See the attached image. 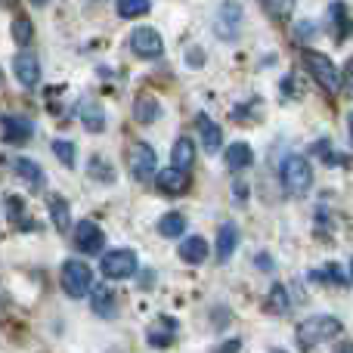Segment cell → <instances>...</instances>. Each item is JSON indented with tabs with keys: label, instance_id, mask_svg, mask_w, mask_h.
<instances>
[{
	"label": "cell",
	"instance_id": "cell-3",
	"mask_svg": "<svg viewBox=\"0 0 353 353\" xmlns=\"http://www.w3.org/2000/svg\"><path fill=\"white\" fill-rule=\"evenodd\" d=\"M304 65H307V72L313 74V81L323 84L329 93L341 90V74H338L335 62H332L329 56L316 53V50H304Z\"/></svg>",
	"mask_w": 353,
	"mask_h": 353
},
{
	"label": "cell",
	"instance_id": "cell-14",
	"mask_svg": "<svg viewBox=\"0 0 353 353\" xmlns=\"http://www.w3.org/2000/svg\"><path fill=\"white\" fill-rule=\"evenodd\" d=\"M195 124H199V137H201V146H205V152H217L220 143H223V134H220V128L205 115V112L195 118Z\"/></svg>",
	"mask_w": 353,
	"mask_h": 353
},
{
	"label": "cell",
	"instance_id": "cell-20",
	"mask_svg": "<svg viewBox=\"0 0 353 353\" xmlns=\"http://www.w3.org/2000/svg\"><path fill=\"white\" fill-rule=\"evenodd\" d=\"M16 174L22 176L25 183H28L31 189H41L43 186V171L41 168H37V161H31V159H16Z\"/></svg>",
	"mask_w": 353,
	"mask_h": 353
},
{
	"label": "cell",
	"instance_id": "cell-4",
	"mask_svg": "<svg viewBox=\"0 0 353 353\" xmlns=\"http://www.w3.org/2000/svg\"><path fill=\"white\" fill-rule=\"evenodd\" d=\"M93 285V273L84 261H65L62 267V288L68 298H84Z\"/></svg>",
	"mask_w": 353,
	"mask_h": 353
},
{
	"label": "cell",
	"instance_id": "cell-40",
	"mask_svg": "<svg viewBox=\"0 0 353 353\" xmlns=\"http://www.w3.org/2000/svg\"><path fill=\"white\" fill-rule=\"evenodd\" d=\"M350 279H353V261H350Z\"/></svg>",
	"mask_w": 353,
	"mask_h": 353
},
{
	"label": "cell",
	"instance_id": "cell-36",
	"mask_svg": "<svg viewBox=\"0 0 353 353\" xmlns=\"http://www.w3.org/2000/svg\"><path fill=\"white\" fill-rule=\"evenodd\" d=\"M335 353H353V344H338Z\"/></svg>",
	"mask_w": 353,
	"mask_h": 353
},
{
	"label": "cell",
	"instance_id": "cell-38",
	"mask_svg": "<svg viewBox=\"0 0 353 353\" xmlns=\"http://www.w3.org/2000/svg\"><path fill=\"white\" fill-rule=\"evenodd\" d=\"M31 3H37V6H41V3H47V0H31Z\"/></svg>",
	"mask_w": 353,
	"mask_h": 353
},
{
	"label": "cell",
	"instance_id": "cell-34",
	"mask_svg": "<svg viewBox=\"0 0 353 353\" xmlns=\"http://www.w3.org/2000/svg\"><path fill=\"white\" fill-rule=\"evenodd\" d=\"M217 353H239V341H236V338H232V341H226V344H223V347H220Z\"/></svg>",
	"mask_w": 353,
	"mask_h": 353
},
{
	"label": "cell",
	"instance_id": "cell-37",
	"mask_svg": "<svg viewBox=\"0 0 353 353\" xmlns=\"http://www.w3.org/2000/svg\"><path fill=\"white\" fill-rule=\"evenodd\" d=\"M257 261H261V270H270V257H267V254H261Z\"/></svg>",
	"mask_w": 353,
	"mask_h": 353
},
{
	"label": "cell",
	"instance_id": "cell-33",
	"mask_svg": "<svg viewBox=\"0 0 353 353\" xmlns=\"http://www.w3.org/2000/svg\"><path fill=\"white\" fill-rule=\"evenodd\" d=\"M201 59H205V53H201V50H192V53H189V65H201Z\"/></svg>",
	"mask_w": 353,
	"mask_h": 353
},
{
	"label": "cell",
	"instance_id": "cell-30",
	"mask_svg": "<svg viewBox=\"0 0 353 353\" xmlns=\"http://www.w3.org/2000/svg\"><path fill=\"white\" fill-rule=\"evenodd\" d=\"M53 152H56V159H59L65 168H72V165H74V143L56 140V143H53Z\"/></svg>",
	"mask_w": 353,
	"mask_h": 353
},
{
	"label": "cell",
	"instance_id": "cell-16",
	"mask_svg": "<svg viewBox=\"0 0 353 353\" xmlns=\"http://www.w3.org/2000/svg\"><path fill=\"white\" fill-rule=\"evenodd\" d=\"M171 161H174V168H180V171H192V165H195V146H192V140L189 137H180V140L174 143V149H171Z\"/></svg>",
	"mask_w": 353,
	"mask_h": 353
},
{
	"label": "cell",
	"instance_id": "cell-29",
	"mask_svg": "<svg viewBox=\"0 0 353 353\" xmlns=\"http://www.w3.org/2000/svg\"><path fill=\"white\" fill-rule=\"evenodd\" d=\"M90 176H93V180H105V183H112V180H115V171H112V168L105 165V159L93 155V159H90Z\"/></svg>",
	"mask_w": 353,
	"mask_h": 353
},
{
	"label": "cell",
	"instance_id": "cell-9",
	"mask_svg": "<svg viewBox=\"0 0 353 353\" xmlns=\"http://www.w3.org/2000/svg\"><path fill=\"white\" fill-rule=\"evenodd\" d=\"M239 25H242V6H239V0H223L220 16H217V31L226 37V41H236Z\"/></svg>",
	"mask_w": 353,
	"mask_h": 353
},
{
	"label": "cell",
	"instance_id": "cell-5",
	"mask_svg": "<svg viewBox=\"0 0 353 353\" xmlns=\"http://www.w3.org/2000/svg\"><path fill=\"white\" fill-rule=\"evenodd\" d=\"M128 165H130V174L137 176L140 183H149L152 176H159V171H155V149L149 146V143H134L128 152Z\"/></svg>",
	"mask_w": 353,
	"mask_h": 353
},
{
	"label": "cell",
	"instance_id": "cell-27",
	"mask_svg": "<svg viewBox=\"0 0 353 353\" xmlns=\"http://www.w3.org/2000/svg\"><path fill=\"white\" fill-rule=\"evenodd\" d=\"M6 217H10V223H16V226L25 223V201L19 199V195H6Z\"/></svg>",
	"mask_w": 353,
	"mask_h": 353
},
{
	"label": "cell",
	"instance_id": "cell-8",
	"mask_svg": "<svg viewBox=\"0 0 353 353\" xmlns=\"http://www.w3.org/2000/svg\"><path fill=\"white\" fill-rule=\"evenodd\" d=\"M130 50H134L137 56H143V59H159V56L165 53V43H161L155 28H137L134 34H130Z\"/></svg>",
	"mask_w": 353,
	"mask_h": 353
},
{
	"label": "cell",
	"instance_id": "cell-32",
	"mask_svg": "<svg viewBox=\"0 0 353 353\" xmlns=\"http://www.w3.org/2000/svg\"><path fill=\"white\" fill-rule=\"evenodd\" d=\"M313 279H332L335 285H344V276L338 273V267H325V270H316L313 273Z\"/></svg>",
	"mask_w": 353,
	"mask_h": 353
},
{
	"label": "cell",
	"instance_id": "cell-7",
	"mask_svg": "<svg viewBox=\"0 0 353 353\" xmlns=\"http://www.w3.org/2000/svg\"><path fill=\"white\" fill-rule=\"evenodd\" d=\"M105 245V232L99 230L93 220H81L74 226V248L84 251V254H99Z\"/></svg>",
	"mask_w": 353,
	"mask_h": 353
},
{
	"label": "cell",
	"instance_id": "cell-39",
	"mask_svg": "<svg viewBox=\"0 0 353 353\" xmlns=\"http://www.w3.org/2000/svg\"><path fill=\"white\" fill-rule=\"evenodd\" d=\"M350 137H353V115H350Z\"/></svg>",
	"mask_w": 353,
	"mask_h": 353
},
{
	"label": "cell",
	"instance_id": "cell-18",
	"mask_svg": "<svg viewBox=\"0 0 353 353\" xmlns=\"http://www.w3.org/2000/svg\"><path fill=\"white\" fill-rule=\"evenodd\" d=\"M236 245H239V230H236V223H223V226H220V232H217V261H220V263L230 261L232 251H236Z\"/></svg>",
	"mask_w": 353,
	"mask_h": 353
},
{
	"label": "cell",
	"instance_id": "cell-10",
	"mask_svg": "<svg viewBox=\"0 0 353 353\" xmlns=\"http://www.w3.org/2000/svg\"><path fill=\"white\" fill-rule=\"evenodd\" d=\"M31 134H34V124L25 121L19 115H3V140L10 146H19V143H28Z\"/></svg>",
	"mask_w": 353,
	"mask_h": 353
},
{
	"label": "cell",
	"instance_id": "cell-24",
	"mask_svg": "<svg viewBox=\"0 0 353 353\" xmlns=\"http://www.w3.org/2000/svg\"><path fill=\"white\" fill-rule=\"evenodd\" d=\"M81 121H84V128L90 130V134H97V130H103V128H105V115H103V109H99V105H93V103H87V105H84V112H81Z\"/></svg>",
	"mask_w": 353,
	"mask_h": 353
},
{
	"label": "cell",
	"instance_id": "cell-28",
	"mask_svg": "<svg viewBox=\"0 0 353 353\" xmlns=\"http://www.w3.org/2000/svg\"><path fill=\"white\" fill-rule=\"evenodd\" d=\"M263 6L273 19H288L294 10V0H263Z\"/></svg>",
	"mask_w": 353,
	"mask_h": 353
},
{
	"label": "cell",
	"instance_id": "cell-25",
	"mask_svg": "<svg viewBox=\"0 0 353 353\" xmlns=\"http://www.w3.org/2000/svg\"><path fill=\"white\" fill-rule=\"evenodd\" d=\"M149 12V0H118V16L124 19H137Z\"/></svg>",
	"mask_w": 353,
	"mask_h": 353
},
{
	"label": "cell",
	"instance_id": "cell-13",
	"mask_svg": "<svg viewBox=\"0 0 353 353\" xmlns=\"http://www.w3.org/2000/svg\"><path fill=\"white\" fill-rule=\"evenodd\" d=\"M174 335H176V319L161 316L155 325H149L146 341L152 344V347H168V344H174Z\"/></svg>",
	"mask_w": 353,
	"mask_h": 353
},
{
	"label": "cell",
	"instance_id": "cell-12",
	"mask_svg": "<svg viewBox=\"0 0 353 353\" xmlns=\"http://www.w3.org/2000/svg\"><path fill=\"white\" fill-rule=\"evenodd\" d=\"M159 186H161V192H168V195H183L189 189V174L186 171H180V168H165V171H159Z\"/></svg>",
	"mask_w": 353,
	"mask_h": 353
},
{
	"label": "cell",
	"instance_id": "cell-22",
	"mask_svg": "<svg viewBox=\"0 0 353 353\" xmlns=\"http://www.w3.org/2000/svg\"><path fill=\"white\" fill-rule=\"evenodd\" d=\"M183 230H186V217H183V214H176V211L165 214V217L159 220V232H161V236H165V239L183 236Z\"/></svg>",
	"mask_w": 353,
	"mask_h": 353
},
{
	"label": "cell",
	"instance_id": "cell-41",
	"mask_svg": "<svg viewBox=\"0 0 353 353\" xmlns=\"http://www.w3.org/2000/svg\"><path fill=\"white\" fill-rule=\"evenodd\" d=\"M276 353H282V350H276Z\"/></svg>",
	"mask_w": 353,
	"mask_h": 353
},
{
	"label": "cell",
	"instance_id": "cell-19",
	"mask_svg": "<svg viewBox=\"0 0 353 353\" xmlns=\"http://www.w3.org/2000/svg\"><path fill=\"white\" fill-rule=\"evenodd\" d=\"M180 257L186 263H201L208 257V242L201 236H189L180 242Z\"/></svg>",
	"mask_w": 353,
	"mask_h": 353
},
{
	"label": "cell",
	"instance_id": "cell-6",
	"mask_svg": "<svg viewBox=\"0 0 353 353\" xmlns=\"http://www.w3.org/2000/svg\"><path fill=\"white\" fill-rule=\"evenodd\" d=\"M137 273V251L115 248L103 257V276L105 279H130Z\"/></svg>",
	"mask_w": 353,
	"mask_h": 353
},
{
	"label": "cell",
	"instance_id": "cell-17",
	"mask_svg": "<svg viewBox=\"0 0 353 353\" xmlns=\"http://www.w3.org/2000/svg\"><path fill=\"white\" fill-rule=\"evenodd\" d=\"M159 115H161L159 99L149 97V93H140V97H137V103H134V118H137V121H140V124H152V121H159Z\"/></svg>",
	"mask_w": 353,
	"mask_h": 353
},
{
	"label": "cell",
	"instance_id": "cell-1",
	"mask_svg": "<svg viewBox=\"0 0 353 353\" xmlns=\"http://www.w3.org/2000/svg\"><path fill=\"white\" fill-rule=\"evenodd\" d=\"M341 335V323L335 316H310L298 325V344L304 350L316 347V344L329 341V338Z\"/></svg>",
	"mask_w": 353,
	"mask_h": 353
},
{
	"label": "cell",
	"instance_id": "cell-2",
	"mask_svg": "<svg viewBox=\"0 0 353 353\" xmlns=\"http://www.w3.org/2000/svg\"><path fill=\"white\" fill-rule=\"evenodd\" d=\"M282 186L292 195H307L313 186V168L304 155H288L282 161Z\"/></svg>",
	"mask_w": 353,
	"mask_h": 353
},
{
	"label": "cell",
	"instance_id": "cell-23",
	"mask_svg": "<svg viewBox=\"0 0 353 353\" xmlns=\"http://www.w3.org/2000/svg\"><path fill=\"white\" fill-rule=\"evenodd\" d=\"M47 208H50V214H53V223H56V230H62V232H65V230H68V201L62 199V195H50Z\"/></svg>",
	"mask_w": 353,
	"mask_h": 353
},
{
	"label": "cell",
	"instance_id": "cell-35",
	"mask_svg": "<svg viewBox=\"0 0 353 353\" xmlns=\"http://www.w3.org/2000/svg\"><path fill=\"white\" fill-rule=\"evenodd\" d=\"M347 93L353 97V59L347 62Z\"/></svg>",
	"mask_w": 353,
	"mask_h": 353
},
{
	"label": "cell",
	"instance_id": "cell-15",
	"mask_svg": "<svg viewBox=\"0 0 353 353\" xmlns=\"http://www.w3.org/2000/svg\"><path fill=\"white\" fill-rule=\"evenodd\" d=\"M223 161H226V168H230V171H245V168L254 161V152H251L248 143H232V146H226Z\"/></svg>",
	"mask_w": 353,
	"mask_h": 353
},
{
	"label": "cell",
	"instance_id": "cell-21",
	"mask_svg": "<svg viewBox=\"0 0 353 353\" xmlns=\"http://www.w3.org/2000/svg\"><path fill=\"white\" fill-rule=\"evenodd\" d=\"M93 313L103 319H112L115 316V298H112V292L105 285H99L97 292H93Z\"/></svg>",
	"mask_w": 353,
	"mask_h": 353
},
{
	"label": "cell",
	"instance_id": "cell-26",
	"mask_svg": "<svg viewBox=\"0 0 353 353\" xmlns=\"http://www.w3.org/2000/svg\"><path fill=\"white\" fill-rule=\"evenodd\" d=\"M267 310L270 313H285L288 310V294H285V285H273L267 298Z\"/></svg>",
	"mask_w": 353,
	"mask_h": 353
},
{
	"label": "cell",
	"instance_id": "cell-11",
	"mask_svg": "<svg viewBox=\"0 0 353 353\" xmlns=\"http://www.w3.org/2000/svg\"><path fill=\"white\" fill-rule=\"evenodd\" d=\"M12 72H16V78L22 87H34L37 81H41V62H37L31 53H19L16 59H12Z\"/></svg>",
	"mask_w": 353,
	"mask_h": 353
},
{
	"label": "cell",
	"instance_id": "cell-31",
	"mask_svg": "<svg viewBox=\"0 0 353 353\" xmlns=\"http://www.w3.org/2000/svg\"><path fill=\"white\" fill-rule=\"evenodd\" d=\"M31 34H34V31H31V22H25V19H16V22H12V37H16L22 47L31 41Z\"/></svg>",
	"mask_w": 353,
	"mask_h": 353
}]
</instances>
